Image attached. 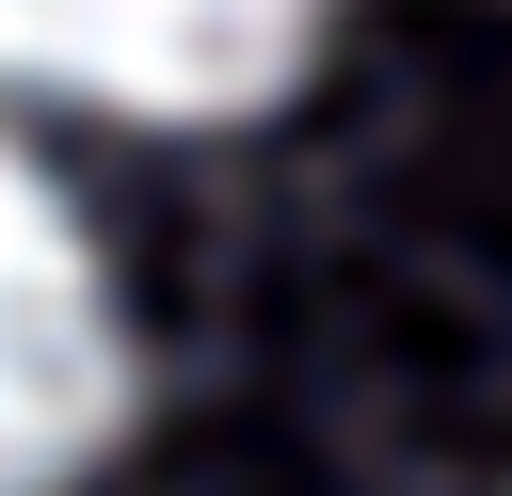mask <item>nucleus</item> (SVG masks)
Instances as JSON below:
<instances>
[{"instance_id":"1","label":"nucleus","mask_w":512,"mask_h":496,"mask_svg":"<svg viewBox=\"0 0 512 496\" xmlns=\"http://www.w3.org/2000/svg\"><path fill=\"white\" fill-rule=\"evenodd\" d=\"M128 416V320L64 192L0 144V496H64Z\"/></svg>"},{"instance_id":"2","label":"nucleus","mask_w":512,"mask_h":496,"mask_svg":"<svg viewBox=\"0 0 512 496\" xmlns=\"http://www.w3.org/2000/svg\"><path fill=\"white\" fill-rule=\"evenodd\" d=\"M304 32L320 0H0V80L144 112V128H208V112H256L304 64Z\"/></svg>"}]
</instances>
